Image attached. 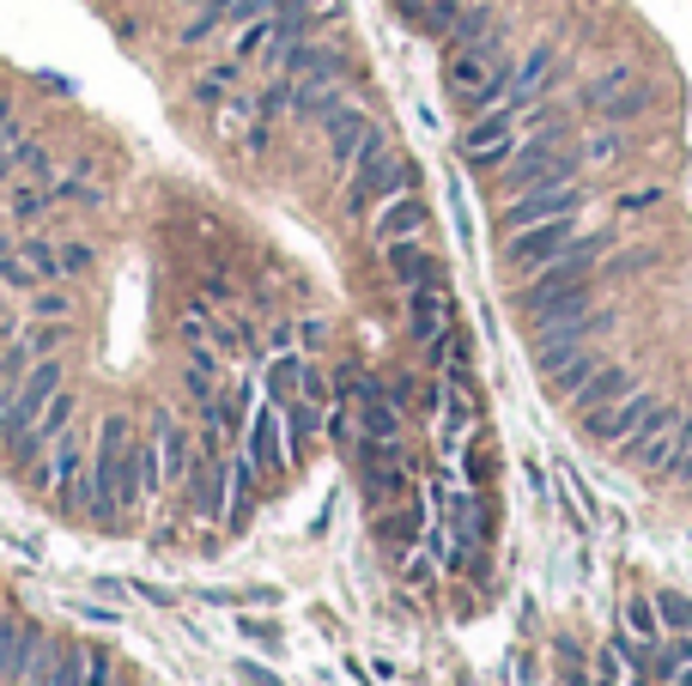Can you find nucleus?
Wrapping results in <instances>:
<instances>
[{"mask_svg": "<svg viewBox=\"0 0 692 686\" xmlns=\"http://www.w3.org/2000/svg\"><path fill=\"white\" fill-rule=\"evenodd\" d=\"M25 298H31V322H73V310H79V298L61 286H37Z\"/></svg>", "mask_w": 692, "mask_h": 686, "instance_id": "b1692460", "label": "nucleus"}, {"mask_svg": "<svg viewBox=\"0 0 692 686\" xmlns=\"http://www.w3.org/2000/svg\"><path fill=\"white\" fill-rule=\"evenodd\" d=\"M450 49H492L498 55V13L492 7H462V19H456V31H450Z\"/></svg>", "mask_w": 692, "mask_h": 686, "instance_id": "aec40b11", "label": "nucleus"}, {"mask_svg": "<svg viewBox=\"0 0 692 686\" xmlns=\"http://www.w3.org/2000/svg\"><path fill=\"white\" fill-rule=\"evenodd\" d=\"M638 389V377H632L626 365H595L589 370V384L577 389V413H595V408H608V401H620V396H632Z\"/></svg>", "mask_w": 692, "mask_h": 686, "instance_id": "f3484780", "label": "nucleus"}, {"mask_svg": "<svg viewBox=\"0 0 692 686\" xmlns=\"http://www.w3.org/2000/svg\"><path fill=\"white\" fill-rule=\"evenodd\" d=\"M626 632L638 638V644H656V632H662V626H656V607L650 602H632L626 607Z\"/></svg>", "mask_w": 692, "mask_h": 686, "instance_id": "c756f323", "label": "nucleus"}, {"mask_svg": "<svg viewBox=\"0 0 692 686\" xmlns=\"http://www.w3.org/2000/svg\"><path fill=\"white\" fill-rule=\"evenodd\" d=\"M656 614H668V626H680V632L692 626V602H687V595H662V602H656Z\"/></svg>", "mask_w": 692, "mask_h": 686, "instance_id": "473e14b6", "label": "nucleus"}, {"mask_svg": "<svg viewBox=\"0 0 692 686\" xmlns=\"http://www.w3.org/2000/svg\"><path fill=\"white\" fill-rule=\"evenodd\" d=\"M407 329L426 353H438L450 329H456V304H450L444 279H426V286H407Z\"/></svg>", "mask_w": 692, "mask_h": 686, "instance_id": "6e6552de", "label": "nucleus"}, {"mask_svg": "<svg viewBox=\"0 0 692 686\" xmlns=\"http://www.w3.org/2000/svg\"><path fill=\"white\" fill-rule=\"evenodd\" d=\"M687 492H692V480H687Z\"/></svg>", "mask_w": 692, "mask_h": 686, "instance_id": "ea45409f", "label": "nucleus"}, {"mask_svg": "<svg viewBox=\"0 0 692 686\" xmlns=\"http://www.w3.org/2000/svg\"><path fill=\"white\" fill-rule=\"evenodd\" d=\"M268 43H274V13L256 19V25H237V31H231V55H237L243 67H249V61H262Z\"/></svg>", "mask_w": 692, "mask_h": 686, "instance_id": "393cba45", "label": "nucleus"}, {"mask_svg": "<svg viewBox=\"0 0 692 686\" xmlns=\"http://www.w3.org/2000/svg\"><path fill=\"white\" fill-rule=\"evenodd\" d=\"M547 85H553V43H535L523 61L510 67L504 104H510V110H529V104H541V98H547Z\"/></svg>", "mask_w": 692, "mask_h": 686, "instance_id": "4468645a", "label": "nucleus"}, {"mask_svg": "<svg viewBox=\"0 0 692 686\" xmlns=\"http://www.w3.org/2000/svg\"><path fill=\"white\" fill-rule=\"evenodd\" d=\"M583 207V188L571 183H541V188H523V195H510L504 207H498V231H523V225H547V219H565V213Z\"/></svg>", "mask_w": 692, "mask_h": 686, "instance_id": "0eeeda50", "label": "nucleus"}, {"mask_svg": "<svg viewBox=\"0 0 692 686\" xmlns=\"http://www.w3.org/2000/svg\"><path fill=\"white\" fill-rule=\"evenodd\" d=\"M13 134H19V116H13V104H7V98H0V146L13 140Z\"/></svg>", "mask_w": 692, "mask_h": 686, "instance_id": "c9c22d12", "label": "nucleus"}, {"mask_svg": "<svg viewBox=\"0 0 692 686\" xmlns=\"http://www.w3.org/2000/svg\"><path fill=\"white\" fill-rule=\"evenodd\" d=\"M577 238H583V231H577V213L547 219V225H523V231H510V243H504V267L510 274H541V267L559 262Z\"/></svg>", "mask_w": 692, "mask_h": 686, "instance_id": "423d86ee", "label": "nucleus"}, {"mask_svg": "<svg viewBox=\"0 0 692 686\" xmlns=\"http://www.w3.org/2000/svg\"><path fill=\"white\" fill-rule=\"evenodd\" d=\"M92 243H79V238H67L61 243V279H73V274H86V267H92Z\"/></svg>", "mask_w": 692, "mask_h": 686, "instance_id": "2f4dec72", "label": "nucleus"}, {"mask_svg": "<svg viewBox=\"0 0 692 686\" xmlns=\"http://www.w3.org/2000/svg\"><path fill=\"white\" fill-rule=\"evenodd\" d=\"M243 456L262 475H280V468L292 462L286 456V408H274V401H256V413H249V425H243Z\"/></svg>", "mask_w": 692, "mask_h": 686, "instance_id": "1a4fd4ad", "label": "nucleus"}, {"mask_svg": "<svg viewBox=\"0 0 692 686\" xmlns=\"http://www.w3.org/2000/svg\"><path fill=\"white\" fill-rule=\"evenodd\" d=\"M583 104L595 110L601 122H632L656 104V85L644 80L638 67H608V73H595V80L583 85Z\"/></svg>", "mask_w": 692, "mask_h": 686, "instance_id": "39448f33", "label": "nucleus"}, {"mask_svg": "<svg viewBox=\"0 0 692 686\" xmlns=\"http://www.w3.org/2000/svg\"><path fill=\"white\" fill-rule=\"evenodd\" d=\"M504 85H510V67L492 49H450L444 55V92L456 104H468L474 116L504 104Z\"/></svg>", "mask_w": 692, "mask_h": 686, "instance_id": "f257e3e1", "label": "nucleus"}, {"mask_svg": "<svg viewBox=\"0 0 692 686\" xmlns=\"http://www.w3.org/2000/svg\"><path fill=\"white\" fill-rule=\"evenodd\" d=\"M237 85H243V61H237V55H225V61H213L207 73H201V80L189 85V104H195V110H207V116H213V110H219L225 98L237 92Z\"/></svg>", "mask_w": 692, "mask_h": 686, "instance_id": "a211bd4d", "label": "nucleus"}, {"mask_svg": "<svg viewBox=\"0 0 692 686\" xmlns=\"http://www.w3.org/2000/svg\"><path fill=\"white\" fill-rule=\"evenodd\" d=\"M656 408H662V401H656V396H644V389H632V396H620V401H608V408L583 413V432L595 437V444H632V437H638V425L650 420Z\"/></svg>", "mask_w": 692, "mask_h": 686, "instance_id": "9d476101", "label": "nucleus"}, {"mask_svg": "<svg viewBox=\"0 0 692 686\" xmlns=\"http://www.w3.org/2000/svg\"><path fill=\"white\" fill-rule=\"evenodd\" d=\"M110 681H116V662H110V656H98V650L86 644V662H79L73 686H110Z\"/></svg>", "mask_w": 692, "mask_h": 686, "instance_id": "c85d7f7f", "label": "nucleus"}, {"mask_svg": "<svg viewBox=\"0 0 692 686\" xmlns=\"http://www.w3.org/2000/svg\"><path fill=\"white\" fill-rule=\"evenodd\" d=\"M110 686H134V681H128V674H116V681H110Z\"/></svg>", "mask_w": 692, "mask_h": 686, "instance_id": "58836bf2", "label": "nucleus"}, {"mask_svg": "<svg viewBox=\"0 0 692 686\" xmlns=\"http://www.w3.org/2000/svg\"><path fill=\"white\" fill-rule=\"evenodd\" d=\"M589 370H595V353H589V346H577V353H565V358H559V365H547V370H541V384H547L553 396H565V401H571L577 389L589 384Z\"/></svg>", "mask_w": 692, "mask_h": 686, "instance_id": "412c9836", "label": "nucleus"}, {"mask_svg": "<svg viewBox=\"0 0 692 686\" xmlns=\"http://www.w3.org/2000/svg\"><path fill=\"white\" fill-rule=\"evenodd\" d=\"M73 420H79V396H73V389H61V396H55L49 408L37 413V432H43V437H49V444H55V437H61L67 425H73Z\"/></svg>", "mask_w": 692, "mask_h": 686, "instance_id": "a878e982", "label": "nucleus"}, {"mask_svg": "<svg viewBox=\"0 0 692 686\" xmlns=\"http://www.w3.org/2000/svg\"><path fill=\"white\" fill-rule=\"evenodd\" d=\"M674 449H680V413L656 408L650 420L638 425V437H632V462H638L644 475H668V468H674Z\"/></svg>", "mask_w": 692, "mask_h": 686, "instance_id": "9b49d317", "label": "nucleus"}, {"mask_svg": "<svg viewBox=\"0 0 692 686\" xmlns=\"http://www.w3.org/2000/svg\"><path fill=\"white\" fill-rule=\"evenodd\" d=\"M419 7H426V0H401V13H419Z\"/></svg>", "mask_w": 692, "mask_h": 686, "instance_id": "e433bc0d", "label": "nucleus"}, {"mask_svg": "<svg viewBox=\"0 0 692 686\" xmlns=\"http://www.w3.org/2000/svg\"><path fill=\"white\" fill-rule=\"evenodd\" d=\"M304 365H310V358H304L298 346H286V353H268V365H262V396L274 401V408L298 401V389H304Z\"/></svg>", "mask_w": 692, "mask_h": 686, "instance_id": "dca6fc26", "label": "nucleus"}, {"mask_svg": "<svg viewBox=\"0 0 692 686\" xmlns=\"http://www.w3.org/2000/svg\"><path fill=\"white\" fill-rule=\"evenodd\" d=\"M13 656H19V620L0 607V686H13Z\"/></svg>", "mask_w": 692, "mask_h": 686, "instance_id": "cd10ccee", "label": "nucleus"}, {"mask_svg": "<svg viewBox=\"0 0 692 686\" xmlns=\"http://www.w3.org/2000/svg\"><path fill=\"white\" fill-rule=\"evenodd\" d=\"M431 231V207H426V195H395V201H383L377 213H371V238L377 243H395V238H426Z\"/></svg>", "mask_w": 692, "mask_h": 686, "instance_id": "ddd939ff", "label": "nucleus"}, {"mask_svg": "<svg viewBox=\"0 0 692 686\" xmlns=\"http://www.w3.org/2000/svg\"><path fill=\"white\" fill-rule=\"evenodd\" d=\"M620 152H626V140H620L614 128H608V134L595 128V134H589V146H583V159H589V164H614Z\"/></svg>", "mask_w": 692, "mask_h": 686, "instance_id": "7c9ffc66", "label": "nucleus"}, {"mask_svg": "<svg viewBox=\"0 0 692 686\" xmlns=\"http://www.w3.org/2000/svg\"><path fill=\"white\" fill-rule=\"evenodd\" d=\"M517 146H523V116H517L510 104H498V110H480V116L468 122V134H462V159H468L474 171H504Z\"/></svg>", "mask_w": 692, "mask_h": 686, "instance_id": "20e7f679", "label": "nucleus"}, {"mask_svg": "<svg viewBox=\"0 0 692 686\" xmlns=\"http://www.w3.org/2000/svg\"><path fill=\"white\" fill-rule=\"evenodd\" d=\"M413 183H419L413 164H407L395 146H383V152H371V159H359L353 171H347V213H353V219H365V213H377L383 201L407 195Z\"/></svg>", "mask_w": 692, "mask_h": 686, "instance_id": "7ed1b4c3", "label": "nucleus"}, {"mask_svg": "<svg viewBox=\"0 0 692 686\" xmlns=\"http://www.w3.org/2000/svg\"><path fill=\"white\" fill-rule=\"evenodd\" d=\"M55 201H61V207H98L104 188H92V176L73 171V176H55Z\"/></svg>", "mask_w": 692, "mask_h": 686, "instance_id": "bb28decb", "label": "nucleus"}, {"mask_svg": "<svg viewBox=\"0 0 692 686\" xmlns=\"http://www.w3.org/2000/svg\"><path fill=\"white\" fill-rule=\"evenodd\" d=\"M55 207H61V201H55V183H37V176H25L13 195L0 201V213H7L13 225H43Z\"/></svg>", "mask_w": 692, "mask_h": 686, "instance_id": "6ab92c4d", "label": "nucleus"}, {"mask_svg": "<svg viewBox=\"0 0 692 686\" xmlns=\"http://www.w3.org/2000/svg\"><path fill=\"white\" fill-rule=\"evenodd\" d=\"M237 681H243V686H274L262 662H249V656H237Z\"/></svg>", "mask_w": 692, "mask_h": 686, "instance_id": "72a5a7b5", "label": "nucleus"}, {"mask_svg": "<svg viewBox=\"0 0 692 686\" xmlns=\"http://www.w3.org/2000/svg\"><path fill=\"white\" fill-rule=\"evenodd\" d=\"M608 231L601 238H577L571 250L559 255V262H547L541 274H529V286L517 291V304H523V317H535V310H547L553 298H565V291H577V286H589V267H595V255H608Z\"/></svg>", "mask_w": 692, "mask_h": 686, "instance_id": "f03ea898", "label": "nucleus"}, {"mask_svg": "<svg viewBox=\"0 0 692 686\" xmlns=\"http://www.w3.org/2000/svg\"><path fill=\"white\" fill-rule=\"evenodd\" d=\"M19 255L31 262V274H37L43 286H55V279H61V243H49L43 231H25V238H19Z\"/></svg>", "mask_w": 692, "mask_h": 686, "instance_id": "4be33fe9", "label": "nucleus"}, {"mask_svg": "<svg viewBox=\"0 0 692 686\" xmlns=\"http://www.w3.org/2000/svg\"><path fill=\"white\" fill-rule=\"evenodd\" d=\"M177 7H189V13H195V7H207V0H177Z\"/></svg>", "mask_w": 692, "mask_h": 686, "instance_id": "4c0bfd02", "label": "nucleus"}, {"mask_svg": "<svg viewBox=\"0 0 692 686\" xmlns=\"http://www.w3.org/2000/svg\"><path fill=\"white\" fill-rule=\"evenodd\" d=\"M656 201H662V188L650 183V188H632V195L620 201V207H626V213H644V207H656Z\"/></svg>", "mask_w": 692, "mask_h": 686, "instance_id": "f704fd0d", "label": "nucleus"}, {"mask_svg": "<svg viewBox=\"0 0 692 686\" xmlns=\"http://www.w3.org/2000/svg\"><path fill=\"white\" fill-rule=\"evenodd\" d=\"M371 128H377V122L365 116V104H353V98H347V104L334 110V116L322 122V134H328V159H334V171H353L359 164V146L371 140Z\"/></svg>", "mask_w": 692, "mask_h": 686, "instance_id": "f8f14e48", "label": "nucleus"}, {"mask_svg": "<svg viewBox=\"0 0 692 686\" xmlns=\"http://www.w3.org/2000/svg\"><path fill=\"white\" fill-rule=\"evenodd\" d=\"M462 7H468V0H426V7H419V13H407V19L419 25V37H438V43H450V31H456Z\"/></svg>", "mask_w": 692, "mask_h": 686, "instance_id": "5701e85b", "label": "nucleus"}, {"mask_svg": "<svg viewBox=\"0 0 692 686\" xmlns=\"http://www.w3.org/2000/svg\"><path fill=\"white\" fill-rule=\"evenodd\" d=\"M383 267H389L401 286H426V279H438V255H431L426 238H395V243H383Z\"/></svg>", "mask_w": 692, "mask_h": 686, "instance_id": "2eb2a0df", "label": "nucleus"}]
</instances>
